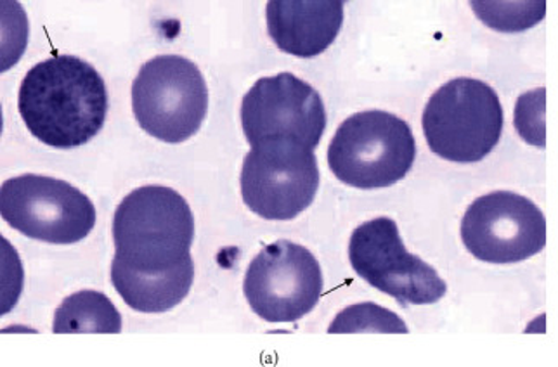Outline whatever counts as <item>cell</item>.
Masks as SVG:
<instances>
[{"instance_id":"cell-7","label":"cell","mask_w":558,"mask_h":367,"mask_svg":"<svg viewBox=\"0 0 558 367\" xmlns=\"http://www.w3.org/2000/svg\"><path fill=\"white\" fill-rule=\"evenodd\" d=\"M349 260L355 274L369 286L404 307L437 304L448 292L437 270L408 252L398 224L389 217H378L355 229Z\"/></svg>"},{"instance_id":"cell-11","label":"cell","mask_w":558,"mask_h":367,"mask_svg":"<svg viewBox=\"0 0 558 367\" xmlns=\"http://www.w3.org/2000/svg\"><path fill=\"white\" fill-rule=\"evenodd\" d=\"M242 127L250 148L288 140L316 149L326 129V110L313 85L292 73L255 82L242 101Z\"/></svg>"},{"instance_id":"cell-16","label":"cell","mask_w":558,"mask_h":367,"mask_svg":"<svg viewBox=\"0 0 558 367\" xmlns=\"http://www.w3.org/2000/svg\"><path fill=\"white\" fill-rule=\"evenodd\" d=\"M481 22L493 30L519 34L542 22L546 13L545 0L539 2H470Z\"/></svg>"},{"instance_id":"cell-9","label":"cell","mask_w":558,"mask_h":367,"mask_svg":"<svg viewBox=\"0 0 558 367\" xmlns=\"http://www.w3.org/2000/svg\"><path fill=\"white\" fill-rule=\"evenodd\" d=\"M323 284L322 266L310 249L281 240L264 246L250 262L243 293L260 319L281 325L313 313Z\"/></svg>"},{"instance_id":"cell-3","label":"cell","mask_w":558,"mask_h":367,"mask_svg":"<svg viewBox=\"0 0 558 367\" xmlns=\"http://www.w3.org/2000/svg\"><path fill=\"white\" fill-rule=\"evenodd\" d=\"M415 135L387 111L355 113L337 129L328 166L335 178L357 189H381L407 178L415 163Z\"/></svg>"},{"instance_id":"cell-4","label":"cell","mask_w":558,"mask_h":367,"mask_svg":"<svg viewBox=\"0 0 558 367\" xmlns=\"http://www.w3.org/2000/svg\"><path fill=\"white\" fill-rule=\"evenodd\" d=\"M422 125L434 155L454 163H477L501 139L504 106L486 82L454 78L432 94Z\"/></svg>"},{"instance_id":"cell-13","label":"cell","mask_w":558,"mask_h":367,"mask_svg":"<svg viewBox=\"0 0 558 367\" xmlns=\"http://www.w3.org/2000/svg\"><path fill=\"white\" fill-rule=\"evenodd\" d=\"M195 279V262L187 258L181 266L161 272H140L113 260L111 283L122 301L136 313L163 314L178 307Z\"/></svg>"},{"instance_id":"cell-1","label":"cell","mask_w":558,"mask_h":367,"mask_svg":"<svg viewBox=\"0 0 558 367\" xmlns=\"http://www.w3.org/2000/svg\"><path fill=\"white\" fill-rule=\"evenodd\" d=\"M17 110L26 129L51 148L84 146L101 132L108 93L96 68L76 56H52L23 78Z\"/></svg>"},{"instance_id":"cell-12","label":"cell","mask_w":558,"mask_h":367,"mask_svg":"<svg viewBox=\"0 0 558 367\" xmlns=\"http://www.w3.org/2000/svg\"><path fill=\"white\" fill-rule=\"evenodd\" d=\"M267 34L279 51L311 60L339 37L342 0H271L266 8Z\"/></svg>"},{"instance_id":"cell-14","label":"cell","mask_w":558,"mask_h":367,"mask_svg":"<svg viewBox=\"0 0 558 367\" xmlns=\"http://www.w3.org/2000/svg\"><path fill=\"white\" fill-rule=\"evenodd\" d=\"M56 334H119L122 333V316L105 293H75L64 298L56 308Z\"/></svg>"},{"instance_id":"cell-17","label":"cell","mask_w":558,"mask_h":367,"mask_svg":"<svg viewBox=\"0 0 558 367\" xmlns=\"http://www.w3.org/2000/svg\"><path fill=\"white\" fill-rule=\"evenodd\" d=\"M546 89L531 90L517 99L515 123L517 132L525 143L536 148L546 146Z\"/></svg>"},{"instance_id":"cell-2","label":"cell","mask_w":558,"mask_h":367,"mask_svg":"<svg viewBox=\"0 0 558 367\" xmlns=\"http://www.w3.org/2000/svg\"><path fill=\"white\" fill-rule=\"evenodd\" d=\"M195 217L186 199L166 186L129 193L113 217V260L140 270L161 272L191 257Z\"/></svg>"},{"instance_id":"cell-6","label":"cell","mask_w":558,"mask_h":367,"mask_svg":"<svg viewBox=\"0 0 558 367\" xmlns=\"http://www.w3.org/2000/svg\"><path fill=\"white\" fill-rule=\"evenodd\" d=\"M0 213L26 237L51 245H73L96 225L93 201L60 179L22 175L0 187Z\"/></svg>"},{"instance_id":"cell-5","label":"cell","mask_w":558,"mask_h":367,"mask_svg":"<svg viewBox=\"0 0 558 367\" xmlns=\"http://www.w3.org/2000/svg\"><path fill=\"white\" fill-rule=\"evenodd\" d=\"M132 111L141 129L155 139L184 143L207 117V82L187 58L157 56L143 64L132 84Z\"/></svg>"},{"instance_id":"cell-8","label":"cell","mask_w":558,"mask_h":367,"mask_svg":"<svg viewBox=\"0 0 558 367\" xmlns=\"http://www.w3.org/2000/svg\"><path fill=\"white\" fill-rule=\"evenodd\" d=\"M240 184L255 216L293 220L313 205L319 189L314 149L288 140L257 144L243 161Z\"/></svg>"},{"instance_id":"cell-10","label":"cell","mask_w":558,"mask_h":367,"mask_svg":"<svg viewBox=\"0 0 558 367\" xmlns=\"http://www.w3.org/2000/svg\"><path fill=\"white\" fill-rule=\"evenodd\" d=\"M461 240L481 262L507 266L542 254L546 219L536 203L512 191L475 199L461 220Z\"/></svg>"},{"instance_id":"cell-15","label":"cell","mask_w":558,"mask_h":367,"mask_svg":"<svg viewBox=\"0 0 558 367\" xmlns=\"http://www.w3.org/2000/svg\"><path fill=\"white\" fill-rule=\"evenodd\" d=\"M330 334H363V333H384V334H408L407 325L401 317L390 313L380 305L366 304L351 305L331 322Z\"/></svg>"}]
</instances>
